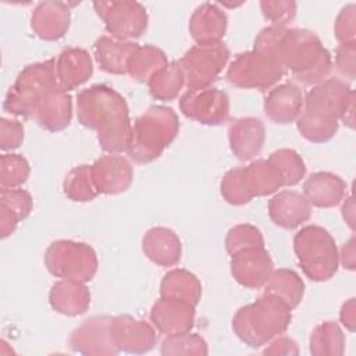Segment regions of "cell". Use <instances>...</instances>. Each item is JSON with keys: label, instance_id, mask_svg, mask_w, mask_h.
I'll list each match as a JSON object with an SVG mask.
<instances>
[{"label": "cell", "instance_id": "836d02e7", "mask_svg": "<svg viewBox=\"0 0 356 356\" xmlns=\"http://www.w3.org/2000/svg\"><path fill=\"white\" fill-rule=\"evenodd\" d=\"M65 195L75 202H89L99 192L92 178L90 165H79L70 171L64 179Z\"/></svg>", "mask_w": 356, "mask_h": 356}, {"label": "cell", "instance_id": "f6af8a7d", "mask_svg": "<svg viewBox=\"0 0 356 356\" xmlns=\"http://www.w3.org/2000/svg\"><path fill=\"white\" fill-rule=\"evenodd\" d=\"M335 63L338 70L349 79L355 78V43L341 44L337 49Z\"/></svg>", "mask_w": 356, "mask_h": 356}, {"label": "cell", "instance_id": "4316f807", "mask_svg": "<svg viewBox=\"0 0 356 356\" xmlns=\"http://www.w3.org/2000/svg\"><path fill=\"white\" fill-rule=\"evenodd\" d=\"M50 305L54 310L67 316H76L86 312L90 305V293L82 282L63 280L50 291Z\"/></svg>", "mask_w": 356, "mask_h": 356}, {"label": "cell", "instance_id": "ac0fdd59", "mask_svg": "<svg viewBox=\"0 0 356 356\" xmlns=\"http://www.w3.org/2000/svg\"><path fill=\"white\" fill-rule=\"evenodd\" d=\"M92 178L99 193L124 192L132 181V168L129 163L117 154L100 157L90 165Z\"/></svg>", "mask_w": 356, "mask_h": 356}, {"label": "cell", "instance_id": "f1b7e54d", "mask_svg": "<svg viewBox=\"0 0 356 356\" xmlns=\"http://www.w3.org/2000/svg\"><path fill=\"white\" fill-rule=\"evenodd\" d=\"M93 49L102 70L113 74H125L128 72V61L138 49V44L103 36L95 43Z\"/></svg>", "mask_w": 356, "mask_h": 356}, {"label": "cell", "instance_id": "d6986e66", "mask_svg": "<svg viewBox=\"0 0 356 356\" xmlns=\"http://www.w3.org/2000/svg\"><path fill=\"white\" fill-rule=\"evenodd\" d=\"M229 146L239 160H250L257 156L264 142V125L253 117L239 118L228 128Z\"/></svg>", "mask_w": 356, "mask_h": 356}, {"label": "cell", "instance_id": "7a4b0ae2", "mask_svg": "<svg viewBox=\"0 0 356 356\" xmlns=\"http://www.w3.org/2000/svg\"><path fill=\"white\" fill-rule=\"evenodd\" d=\"M78 120L97 132L100 146L110 153L127 150L132 125L124 97L104 85H95L79 92Z\"/></svg>", "mask_w": 356, "mask_h": 356}, {"label": "cell", "instance_id": "6da1fadb", "mask_svg": "<svg viewBox=\"0 0 356 356\" xmlns=\"http://www.w3.org/2000/svg\"><path fill=\"white\" fill-rule=\"evenodd\" d=\"M254 49L275 57L296 81L306 85L323 82L332 64L318 36L306 29L264 28L254 40Z\"/></svg>", "mask_w": 356, "mask_h": 356}, {"label": "cell", "instance_id": "4fadbf2b", "mask_svg": "<svg viewBox=\"0 0 356 356\" xmlns=\"http://www.w3.org/2000/svg\"><path fill=\"white\" fill-rule=\"evenodd\" d=\"M71 115V96L60 85H56L38 96L28 117L49 131H60L70 125Z\"/></svg>", "mask_w": 356, "mask_h": 356}, {"label": "cell", "instance_id": "ba28073f", "mask_svg": "<svg viewBox=\"0 0 356 356\" xmlns=\"http://www.w3.org/2000/svg\"><path fill=\"white\" fill-rule=\"evenodd\" d=\"M56 85H58V81L54 60L28 65L10 88L4 100V110L15 115L28 117L36 97L47 88Z\"/></svg>", "mask_w": 356, "mask_h": 356}, {"label": "cell", "instance_id": "ab89813d", "mask_svg": "<svg viewBox=\"0 0 356 356\" xmlns=\"http://www.w3.org/2000/svg\"><path fill=\"white\" fill-rule=\"evenodd\" d=\"M0 204L10 209L21 221L26 218L32 210V197L26 191L19 188L1 189Z\"/></svg>", "mask_w": 356, "mask_h": 356}, {"label": "cell", "instance_id": "1f68e13d", "mask_svg": "<svg viewBox=\"0 0 356 356\" xmlns=\"http://www.w3.org/2000/svg\"><path fill=\"white\" fill-rule=\"evenodd\" d=\"M168 64L165 54L154 46H138L128 61V72L140 82H147L159 70Z\"/></svg>", "mask_w": 356, "mask_h": 356}, {"label": "cell", "instance_id": "7dc6e473", "mask_svg": "<svg viewBox=\"0 0 356 356\" xmlns=\"http://www.w3.org/2000/svg\"><path fill=\"white\" fill-rule=\"evenodd\" d=\"M271 346L268 349L264 350V353H284V355H291V353H298V348L296 343L286 338V337H281L278 339H275L273 343H270Z\"/></svg>", "mask_w": 356, "mask_h": 356}, {"label": "cell", "instance_id": "f35d334b", "mask_svg": "<svg viewBox=\"0 0 356 356\" xmlns=\"http://www.w3.org/2000/svg\"><path fill=\"white\" fill-rule=\"evenodd\" d=\"M250 246H264L263 236L256 227L249 224H241L228 231V235L225 238V248L229 254H234L235 252Z\"/></svg>", "mask_w": 356, "mask_h": 356}, {"label": "cell", "instance_id": "d590c367", "mask_svg": "<svg viewBox=\"0 0 356 356\" xmlns=\"http://www.w3.org/2000/svg\"><path fill=\"white\" fill-rule=\"evenodd\" d=\"M268 160L278 168L285 185H295L305 175V171H306L305 163L295 150H291V149L277 150L268 157Z\"/></svg>", "mask_w": 356, "mask_h": 356}, {"label": "cell", "instance_id": "c3c4849f", "mask_svg": "<svg viewBox=\"0 0 356 356\" xmlns=\"http://www.w3.org/2000/svg\"><path fill=\"white\" fill-rule=\"evenodd\" d=\"M341 321L348 330H355V299H349V302L342 306Z\"/></svg>", "mask_w": 356, "mask_h": 356}, {"label": "cell", "instance_id": "8992f818", "mask_svg": "<svg viewBox=\"0 0 356 356\" xmlns=\"http://www.w3.org/2000/svg\"><path fill=\"white\" fill-rule=\"evenodd\" d=\"M295 253L303 273L313 281L330 280L338 268L335 241L321 227L302 228L293 239Z\"/></svg>", "mask_w": 356, "mask_h": 356}, {"label": "cell", "instance_id": "cb8c5ba5", "mask_svg": "<svg viewBox=\"0 0 356 356\" xmlns=\"http://www.w3.org/2000/svg\"><path fill=\"white\" fill-rule=\"evenodd\" d=\"M302 106V90L293 83H284L270 90L264 102V111L271 121L288 124L299 117Z\"/></svg>", "mask_w": 356, "mask_h": 356}, {"label": "cell", "instance_id": "2e32d148", "mask_svg": "<svg viewBox=\"0 0 356 356\" xmlns=\"http://www.w3.org/2000/svg\"><path fill=\"white\" fill-rule=\"evenodd\" d=\"M110 331L118 350L143 353L150 350L156 342L154 331L149 324L127 314L111 318Z\"/></svg>", "mask_w": 356, "mask_h": 356}, {"label": "cell", "instance_id": "7402d4cb", "mask_svg": "<svg viewBox=\"0 0 356 356\" xmlns=\"http://www.w3.org/2000/svg\"><path fill=\"white\" fill-rule=\"evenodd\" d=\"M227 15L217 4L203 3L191 17L189 32L197 44L220 43L225 35Z\"/></svg>", "mask_w": 356, "mask_h": 356}, {"label": "cell", "instance_id": "5b68a950", "mask_svg": "<svg viewBox=\"0 0 356 356\" xmlns=\"http://www.w3.org/2000/svg\"><path fill=\"white\" fill-rule=\"evenodd\" d=\"M179 121L172 108L153 106L138 117L131 129L128 154L138 163H149L174 140Z\"/></svg>", "mask_w": 356, "mask_h": 356}, {"label": "cell", "instance_id": "8fae6325", "mask_svg": "<svg viewBox=\"0 0 356 356\" xmlns=\"http://www.w3.org/2000/svg\"><path fill=\"white\" fill-rule=\"evenodd\" d=\"M93 6L103 18L107 32L115 39L124 42L146 31L147 14L136 1H96Z\"/></svg>", "mask_w": 356, "mask_h": 356}, {"label": "cell", "instance_id": "ffe728a7", "mask_svg": "<svg viewBox=\"0 0 356 356\" xmlns=\"http://www.w3.org/2000/svg\"><path fill=\"white\" fill-rule=\"evenodd\" d=\"M54 68L58 85L65 92L86 82L93 71L89 53L78 47L63 50L57 60H54Z\"/></svg>", "mask_w": 356, "mask_h": 356}, {"label": "cell", "instance_id": "681fc988", "mask_svg": "<svg viewBox=\"0 0 356 356\" xmlns=\"http://www.w3.org/2000/svg\"><path fill=\"white\" fill-rule=\"evenodd\" d=\"M341 261L346 268L349 270L355 268V238H350L348 243L342 248Z\"/></svg>", "mask_w": 356, "mask_h": 356}, {"label": "cell", "instance_id": "9a60e30c", "mask_svg": "<svg viewBox=\"0 0 356 356\" xmlns=\"http://www.w3.org/2000/svg\"><path fill=\"white\" fill-rule=\"evenodd\" d=\"M195 305L170 296H161L152 309V320L165 335H178L189 332L193 325Z\"/></svg>", "mask_w": 356, "mask_h": 356}, {"label": "cell", "instance_id": "4dcf8cb0", "mask_svg": "<svg viewBox=\"0 0 356 356\" xmlns=\"http://www.w3.org/2000/svg\"><path fill=\"white\" fill-rule=\"evenodd\" d=\"M202 295L199 280L186 270H172L161 281V296L178 298L197 305Z\"/></svg>", "mask_w": 356, "mask_h": 356}, {"label": "cell", "instance_id": "8d00e7d4", "mask_svg": "<svg viewBox=\"0 0 356 356\" xmlns=\"http://www.w3.org/2000/svg\"><path fill=\"white\" fill-rule=\"evenodd\" d=\"M29 175V164L21 154L1 156V189H15L22 185Z\"/></svg>", "mask_w": 356, "mask_h": 356}, {"label": "cell", "instance_id": "7c38bea8", "mask_svg": "<svg viewBox=\"0 0 356 356\" xmlns=\"http://www.w3.org/2000/svg\"><path fill=\"white\" fill-rule=\"evenodd\" d=\"M182 113L202 124H222L229 114L228 96L214 88L188 90L179 100Z\"/></svg>", "mask_w": 356, "mask_h": 356}, {"label": "cell", "instance_id": "52a82bcc", "mask_svg": "<svg viewBox=\"0 0 356 356\" xmlns=\"http://www.w3.org/2000/svg\"><path fill=\"white\" fill-rule=\"evenodd\" d=\"M47 270L63 280L76 282L90 281L97 270V259L93 249L81 242H53L44 254Z\"/></svg>", "mask_w": 356, "mask_h": 356}, {"label": "cell", "instance_id": "e575fe53", "mask_svg": "<svg viewBox=\"0 0 356 356\" xmlns=\"http://www.w3.org/2000/svg\"><path fill=\"white\" fill-rule=\"evenodd\" d=\"M343 335L339 327L331 321L318 325L310 337V352L314 355H341L343 352Z\"/></svg>", "mask_w": 356, "mask_h": 356}, {"label": "cell", "instance_id": "7bdbcfd3", "mask_svg": "<svg viewBox=\"0 0 356 356\" xmlns=\"http://www.w3.org/2000/svg\"><path fill=\"white\" fill-rule=\"evenodd\" d=\"M355 4L343 7L335 22V35L342 44L355 43Z\"/></svg>", "mask_w": 356, "mask_h": 356}, {"label": "cell", "instance_id": "60d3db41", "mask_svg": "<svg viewBox=\"0 0 356 356\" xmlns=\"http://www.w3.org/2000/svg\"><path fill=\"white\" fill-rule=\"evenodd\" d=\"M263 14L274 26H284L291 22L296 14V4L293 1H261Z\"/></svg>", "mask_w": 356, "mask_h": 356}, {"label": "cell", "instance_id": "ee69618b", "mask_svg": "<svg viewBox=\"0 0 356 356\" xmlns=\"http://www.w3.org/2000/svg\"><path fill=\"white\" fill-rule=\"evenodd\" d=\"M24 139V128L18 121L1 120V139L0 145L3 150L15 149L21 145Z\"/></svg>", "mask_w": 356, "mask_h": 356}, {"label": "cell", "instance_id": "83f0119b", "mask_svg": "<svg viewBox=\"0 0 356 356\" xmlns=\"http://www.w3.org/2000/svg\"><path fill=\"white\" fill-rule=\"evenodd\" d=\"M345 182L331 172H314L305 182V197L317 207L338 204L345 195Z\"/></svg>", "mask_w": 356, "mask_h": 356}, {"label": "cell", "instance_id": "f907efd6", "mask_svg": "<svg viewBox=\"0 0 356 356\" xmlns=\"http://www.w3.org/2000/svg\"><path fill=\"white\" fill-rule=\"evenodd\" d=\"M342 211H343V214H346V213L349 214V217H348V224H349L350 228H353V202H352V197H349L348 206H346V203L343 204Z\"/></svg>", "mask_w": 356, "mask_h": 356}, {"label": "cell", "instance_id": "44dd1931", "mask_svg": "<svg viewBox=\"0 0 356 356\" xmlns=\"http://www.w3.org/2000/svg\"><path fill=\"white\" fill-rule=\"evenodd\" d=\"M268 214L277 225L291 229L310 218L312 207L303 195L284 191L268 202Z\"/></svg>", "mask_w": 356, "mask_h": 356}, {"label": "cell", "instance_id": "d4e9b609", "mask_svg": "<svg viewBox=\"0 0 356 356\" xmlns=\"http://www.w3.org/2000/svg\"><path fill=\"white\" fill-rule=\"evenodd\" d=\"M239 177L249 199L270 195L285 185L281 172L268 159L257 160L245 168H239Z\"/></svg>", "mask_w": 356, "mask_h": 356}, {"label": "cell", "instance_id": "f546056e", "mask_svg": "<svg viewBox=\"0 0 356 356\" xmlns=\"http://www.w3.org/2000/svg\"><path fill=\"white\" fill-rule=\"evenodd\" d=\"M303 281L292 270L273 271L266 282V293L282 300L291 309L296 307L303 296Z\"/></svg>", "mask_w": 356, "mask_h": 356}, {"label": "cell", "instance_id": "603a6c76", "mask_svg": "<svg viewBox=\"0 0 356 356\" xmlns=\"http://www.w3.org/2000/svg\"><path fill=\"white\" fill-rule=\"evenodd\" d=\"M31 25L35 33L46 40L60 39L70 26V8L65 3H40L32 13Z\"/></svg>", "mask_w": 356, "mask_h": 356}, {"label": "cell", "instance_id": "74e56055", "mask_svg": "<svg viewBox=\"0 0 356 356\" xmlns=\"http://www.w3.org/2000/svg\"><path fill=\"white\" fill-rule=\"evenodd\" d=\"M161 353L163 355H177V353L206 355L207 348L203 338L195 334L185 332L178 335H168L161 345Z\"/></svg>", "mask_w": 356, "mask_h": 356}, {"label": "cell", "instance_id": "484cf974", "mask_svg": "<svg viewBox=\"0 0 356 356\" xmlns=\"http://www.w3.org/2000/svg\"><path fill=\"white\" fill-rule=\"evenodd\" d=\"M143 252L153 263L170 267L181 259V242L171 229L156 227L145 234Z\"/></svg>", "mask_w": 356, "mask_h": 356}, {"label": "cell", "instance_id": "d6a6232c", "mask_svg": "<svg viewBox=\"0 0 356 356\" xmlns=\"http://www.w3.org/2000/svg\"><path fill=\"white\" fill-rule=\"evenodd\" d=\"M150 93L159 100H171L174 99L181 88L185 85L184 74L178 61L168 63L165 67L159 70L149 81Z\"/></svg>", "mask_w": 356, "mask_h": 356}, {"label": "cell", "instance_id": "5bb4252c", "mask_svg": "<svg viewBox=\"0 0 356 356\" xmlns=\"http://www.w3.org/2000/svg\"><path fill=\"white\" fill-rule=\"evenodd\" d=\"M231 256V271L241 285L252 289L266 285L273 273V261L264 246L245 248Z\"/></svg>", "mask_w": 356, "mask_h": 356}, {"label": "cell", "instance_id": "277c9868", "mask_svg": "<svg viewBox=\"0 0 356 356\" xmlns=\"http://www.w3.org/2000/svg\"><path fill=\"white\" fill-rule=\"evenodd\" d=\"M291 321V307L266 293L254 303L241 307L232 320L235 334L249 346H261L282 334Z\"/></svg>", "mask_w": 356, "mask_h": 356}, {"label": "cell", "instance_id": "e0dca14e", "mask_svg": "<svg viewBox=\"0 0 356 356\" xmlns=\"http://www.w3.org/2000/svg\"><path fill=\"white\" fill-rule=\"evenodd\" d=\"M111 317H92L86 320L79 328H76L71 338V346L79 353H117L111 331H110Z\"/></svg>", "mask_w": 356, "mask_h": 356}, {"label": "cell", "instance_id": "b9f144b4", "mask_svg": "<svg viewBox=\"0 0 356 356\" xmlns=\"http://www.w3.org/2000/svg\"><path fill=\"white\" fill-rule=\"evenodd\" d=\"M221 195L231 204H243L250 202L249 196L245 192V188L241 182L239 168L229 170L221 182Z\"/></svg>", "mask_w": 356, "mask_h": 356}, {"label": "cell", "instance_id": "bcb514c9", "mask_svg": "<svg viewBox=\"0 0 356 356\" xmlns=\"http://www.w3.org/2000/svg\"><path fill=\"white\" fill-rule=\"evenodd\" d=\"M0 229H1V238L8 236L19 222V218L7 207L0 204Z\"/></svg>", "mask_w": 356, "mask_h": 356}, {"label": "cell", "instance_id": "9c48e42d", "mask_svg": "<svg viewBox=\"0 0 356 356\" xmlns=\"http://www.w3.org/2000/svg\"><path fill=\"white\" fill-rule=\"evenodd\" d=\"M284 67L268 53L259 50L238 54L227 71L229 83L239 88L266 90L281 79Z\"/></svg>", "mask_w": 356, "mask_h": 356}, {"label": "cell", "instance_id": "30bf717a", "mask_svg": "<svg viewBox=\"0 0 356 356\" xmlns=\"http://www.w3.org/2000/svg\"><path fill=\"white\" fill-rule=\"evenodd\" d=\"M229 57L224 43L197 44L178 61L188 90L209 88L221 72Z\"/></svg>", "mask_w": 356, "mask_h": 356}, {"label": "cell", "instance_id": "3957f363", "mask_svg": "<svg viewBox=\"0 0 356 356\" xmlns=\"http://www.w3.org/2000/svg\"><path fill=\"white\" fill-rule=\"evenodd\" d=\"M350 100L353 90L345 82L324 79L305 99V107L298 117L299 132L316 143L331 139L338 129V118Z\"/></svg>", "mask_w": 356, "mask_h": 356}]
</instances>
